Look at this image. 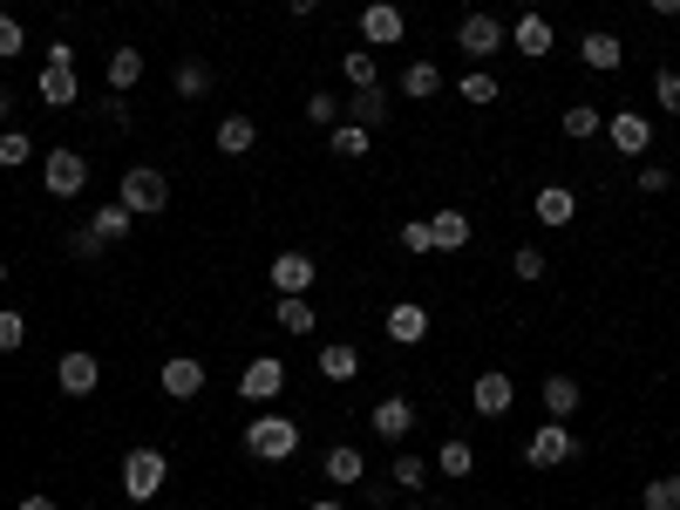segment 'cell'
<instances>
[{"instance_id":"cell-41","label":"cell","mask_w":680,"mask_h":510,"mask_svg":"<svg viewBox=\"0 0 680 510\" xmlns=\"http://www.w3.org/2000/svg\"><path fill=\"white\" fill-rule=\"evenodd\" d=\"M96 123H109V130H130V96H117V89H109V96L96 102Z\"/></svg>"},{"instance_id":"cell-51","label":"cell","mask_w":680,"mask_h":510,"mask_svg":"<svg viewBox=\"0 0 680 510\" xmlns=\"http://www.w3.org/2000/svg\"><path fill=\"white\" fill-rule=\"evenodd\" d=\"M647 8H653L660 21H680V0H647Z\"/></svg>"},{"instance_id":"cell-22","label":"cell","mask_w":680,"mask_h":510,"mask_svg":"<svg viewBox=\"0 0 680 510\" xmlns=\"http://www.w3.org/2000/svg\"><path fill=\"white\" fill-rule=\"evenodd\" d=\"M102 82L117 89V96H130V89L143 82V48H130V41H123V48H109V62H102Z\"/></svg>"},{"instance_id":"cell-48","label":"cell","mask_w":680,"mask_h":510,"mask_svg":"<svg viewBox=\"0 0 680 510\" xmlns=\"http://www.w3.org/2000/svg\"><path fill=\"white\" fill-rule=\"evenodd\" d=\"M361 503H368V510H394V490H388V483H368V477H361Z\"/></svg>"},{"instance_id":"cell-4","label":"cell","mask_w":680,"mask_h":510,"mask_svg":"<svg viewBox=\"0 0 680 510\" xmlns=\"http://www.w3.org/2000/svg\"><path fill=\"white\" fill-rule=\"evenodd\" d=\"M163 477H170V457H163V449L137 442L130 457H123V497H130V503H150V497L163 490Z\"/></svg>"},{"instance_id":"cell-27","label":"cell","mask_w":680,"mask_h":510,"mask_svg":"<svg viewBox=\"0 0 680 510\" xmlns=\"http://www.w3.org/2000/svg\"><path fill=\"white\" fill-rule=\"evenodd\" d=\"M558 130L572 137V143H592V137L606 130V117H599V102H564V117H558Z\"/></svg>"},{"instance_id":"cell-5","label":"cell","mask_w":680,"mask_h":510,"mask_svg":"<svg viewBox=\"0 0 680 510\" xmlns=\"http://www.w3.org/2000/svg\"><path fill=\"white\" fill-rule=\"evenodd\" d=\"M572 457H579L572 422H538V429H531V442H524V463H531V470H564Z\"/></svg>"},{"instance_id":"cell-44","label":"cell","mask_w":680,"mask_h":510,"mask_svg":"<svg viewBox=\"0 0 680 510\" xmlns=\"http://www.w3.org/2000/svg\"><path fill=\"white\" fill-rule=\"evenodd\" d=\"M21 48H28V28H21L14 14H0V62H14Z\"/></svg>"},{"instance_id":"cell-50","label":"cell","mask_w":680,"mask_h":510,"mask_svg":"<svg viewBox=\"0 0 680 510\" xmlns=\"http://www.w3.org/2000/svg\"><path fill=\"white\" fill-rule=\"evenodd\" d=\"M8 123H14V89L0 82V130H8Z\"/></svg>"},{"instance_id":"cell-33","label":"cell","mask_w":680,"mask_h":510,"mask_svg":"<svg viewBox=\"0 0 680 510\" xmlns=\"http://www.w3.org/2000/svg\"><path fill=\"white\" fill-rule=\"evenodd\" d=\"M340 76H348L354 89H381V69H374V48H348V54H340Z\"/></svg>"},{"instance_id":"cell-35","label":"cell","mask_w":680,"mask_h":510,"mask_svg":"<svg viewBox=\"0 0 680 510\" xmlns=\"http://www.w3.org/2000/svg\"><path fill=\"white\" fill-rule=\"evenodd\" d=\"M457 96H463V102H470V109H490V102H497V96H503V82H497V76H490V69H470V76H463V82H457Z\"/></svg>"},{"instance_id":"cell-19","label":"cell","mask_w":680,"mask_h":510,"mask_svg":"<svg viewBox=\"0 0 680 510\" xmlns=\"http://www.w3.org/2000/svg\"><path fill=\"white\" fill-rule=\"evenodd\" d=\"M510 48H518L524 62H544V54L558 48V34H551V21H544V14H518V28H510Z\"/></svg>"},{"instance_id":"cell-25","label":"cell","mask_w":680,"mask_h":510,"mask_svg":"<svg viewBox=\"0 0 680 510\" xmlns=\"http://www.w3.org/2000/svg\"><path fill=\"white\" fill-rule=\"evenodd\" d=\"M340 109H348V123H361V130H381L394 102H388V89H354V96L340 102Z\"/></svg>"},{"instance_id":"cell-43","label":"cell","mask_w":680,"mask_h":510,"mask_svg":"<svg viewBox=\"0 0 680 510\" xmlns=\"http://www.w3.org/2000/svg\"><path fill=\"white\" fill-rule=\"evenodd\" d=\"M653 102L667 109V117H680V69H660L653 76Z\"/></svg>"},{"instance_id":"cell-31","label":"cell","mask_w":680,"mask_h":510,"mask_svg":"<svg viewBox=\"0 0 680 510\" xmlns=\"http://www.w3.org/2000/svg\"><path fill=\"white\" fill-rule=\"evenodd\" d=\"M402 96H409V102L442 96V69H436V62H409V69H402Z\"/></svg>"},{"instance_id":"cell-11","label":"cell","mask_w":680,"mask_h":510,"mask_svg":"<svg viewBox=\"0 0 680 510\" xmlns=\"http://www.w3.org/2000/svg\"><path fill=\"white\" fill-rule=\"evenodd\" d=\"M34 102H48V109H76V102H82L76 62H41V76H34Z\"/></svg>"},{"instance_id":"cell-1","label":"cell","mask_w":680,"mask_h":510,"mask_svg":"<svg viewBox=\"0 0 680 510\" xmlns=\"http://www.w3.org/2000/svg\"><path fill=\"white\" fill-rule=\"evenodd\" d=\"M246 457H252V463H293V457H300V422L279 416V409L252 416V422H246Z\"/></svg>"},{"instance_id":"cell-45","label":"cell","mask_w":680,"mask_h":510,"mask_svg":"<svg viewBox=\"0 0 680 510\" xmlns=\"http://www.w3.org/2000/svg\"><path fill=\"white\" fill-rule=\"evenodd\" d=\"M510 272H518V279H544V252L538 246H518V252H510Z\"/></svg>"},{"instance_id":"cell-21","label":"cell","mask_w":680,"mask_h":510,"mask_svg":"<svg viewBox=\"0 0 680 510\" xmlns=\"http://www.w3.org/2000/svg\"><path fill=\"white\" fill-rule=\"evenodd\" d=\"M531 218H538V224H551V232H558V224H572V218H579V191L544 184V191L531 198Z\"/></svg>"},{"instance_id":"cell-12","label":"cell","mask_w":680,"mask_h":510,"mask_svg":"<svg viewBox=\"0 0 680 510\" xmlns=\"http://www.w3.org/2000/svg\"><path fill=\"white\" fill-rule=\"evenodd\" d=\"M402 34H409V21H402L394 0H368V8H361V41H368V48H394Z\"/></svg>"},{"instance_id":"cell-9","label":"cell","mask_w":680,"mask_h":510,"mask_svg":"<svg viewBox=\"0 0 680 510\" xmlns=\"http://www.w3.org/2000/svg\"><path fill=\"white\" fill-rule=\"evenodd\" d=\"M368 429L394 449V442H409V429H416V402L409 394H381V402L368 409Z\"/></svg>"},{"instance_id":"cell-3","label":"cell","mask_w":680,"mask_h":510,"mask_svg":"<svg viewBox=\"0 0 680 510\" xmlns=\"http://www.w3.org/2000/svg\"><path fill=\"white\" fill-rule=\"evenodd\" d=\"M117 204H130L137 218H157V211H170V178H163L157 163H137V170H123Z\"/></svg>"},{"instance_id":"cell-53","label":"cell","mask_w":680,"mask_h":510,"mask_svg":"<svg viewBox=\"0 0 680 510\" xmlns=\"http://www.w3.org/2000/svg\"><path fill=\"white\" fill-rule=\"evenodd\" d=\"M307 510H348V503H333V497H320V503H307Z\"/></svg>"},{"instance_id":"cell-42","label":"cell","mask_w":680,"mask_h":510,"mask_svg":"<svg viewBox=\"0 0 680 510\" xmlns=\"http://www.w3.org/2000/svg\"><path fill=\"white\" fill-rule=\"evenodd\" d=\"M307 123H320V130H333V123H340V96H327V89H313V96H307Z\"/></svg>"},{"instance_id":"cell-7","label":"cell","mask_w":680,"mask_h":510,"mask_svg":"<svg viewBox=\"0 0 680 510\" xmlns=\"http://www.w3.org/2000/svg\"><path fill=\"white\" fill-rule=\"evenodd\" d=\"M54 388H62L69 402H82V394H96V388H102V361H96L89 348H69L62 361H54Z\"/></svg>"},{"instance_id":"cell-57","label":"cell","mask_w":680,"mask_h":510,"mask_svg":"<svg viewBox=\"0 0 680 510\" xmlns=\"http://www.w3.org/2000/svg\"><path fill=\"white\" fill-rule=\"evenodd\" d=\"M259 510H266V503H259Z\"/></svg>"},{"instance_id":"cell-55","label":"cell","mask_w":680,"mask_h":510,"mask_svg":"<svg viewBox=\"0 0 680 510\" xmlns=\"http://www.w3.org/2000/svg\"><path fill=\"white\" fill-rule=\"evenodd\" d=\"M0 287H8V252H0Z\"/></svg>"},{"instance_id":"cell-37","label":"cell","mask_w":680,"mask_h":510,"mask_svg":"<svg viewBox=\"0 0 680 510\" xmlns=\"http://www.w3.org/2000/svg\"><path fill=\"white\" fill-rule=\"evenodd\" d=\"M640 510H680V477H647Z\"/></svg>"},{"instance_id":"cell-38","label":"cell","mask_w":680,"mask_h":510,"mask_svg":"<svg viewBox=\"0 0 680 510\" xmlns=\"http://www.w3.org/2000/svg\"><path fill=\"white\" fill-rule=\"evenodd\" d=\"M388 477H394V490H422V483H429V463H422V457H409V449H402Z\"/></svg>"},{"instance_id":"cell-24","label":"cell","mask_w":680,"mask_h":510,"mask_svg":"<svg viewBox=\"0 0 680 510\" xmlns=\"http://www.w3.org/2000/svg\"><path fill=\"white\" fill-rule=\"evenodd\" d=\"M579 62H586V69H599V76H612L619 62H627V41L606 34V28H599V34H579Z\"/></svg>"},{"instance_id":"cell-54","label":"cell","mask_w":680,"mask_h":510,"mask_svg":"<svg viewBox=\"0 0 680 510\" xmlns=\"http://www.w3.org/2000/svg\"><path fill=\"white\" fill-rule=\"evenodd\" d=\"M416 510H449V503H436V497H422V503H416Z\"/></svg>"},{"instance_id":"cell-56","label":"cell","mask_w":680,"mask_h":510,"mask_svg":"<svg viewBox=\"0 0 680 510\" xmlns=\"http://www.w3.org/2000/svg\"><path fill=\"white\" fill-rule=\"evenodd\" d=\"M518 8H524V14H538V0H518Z\"/></svg>"},{"instance_id":"cell-23","label":"cell","mask_w":680,"mask_h":510,"mask_svg":"<svg viewBox=\"0 0 680 510\" xmlns=\"http://www.w3.org/2000/svg\"><path fill=\"white\" fill-rule=\"evenodd\" d=\"M313 368H320L327 381H340V388H348V381H361V348H354V340H327Z\"/></svg>"},{"instance_id":"cell-26","label":"cell","mask_w":680,"mask_h":510,"mask_svg":"<svg viewBox=\"0 0 680 510\" xmlns=\"http://www.w3.org/2000/svg\"><path fill=\"white\" fill-rule=\"evenodd\" d=\"M130 224H137V211H130V204H96V211H89V232H96L102 246L130 239Z\"/></svg>"},{"instance_id":"cell-46","label":"cell","mask_w":680,"mask_h":510,"mask_svg":"<svg viewBox=\"0 0 680 510\" xmlns=\"http://www.w3.org/2000/svg\"><path fill=\"white\" fill-rule=\"evenodd\" d=\"M69 252H76V259H102L109 246H102V239L89 232V224H76V232H69Z\"/></svg>"},{"instance_id":"cell-40","label":"cell","mask_w":680,"mask_h":510,"mask_svg":"<svg viewBox=\"0 0 680 510\" xmlns=\"http://www.w3.org/2000/svg\"><path fill=\"white\" fill-rule=\"evenodd\" d=\"M402 252H409V259H429V252H436L429 218H409V224H402Z\"/></svg>"},{"instance_id":"cell-34","label":"cell","mask_w":680,"mask_h":510,"mask_svg":"<svg viewBox=\"0 0 680 510\" xmlns=\"http://www.w3.org/2000/svg\"><path fill=\"white\" fill-rule=\"evenodd\" d=\"M327 150H333V157H368V150H374V130H361V123H348V117H340Z\"/></svg>"},{"instance_id":"cell-16","label":"cell","mask_w":680,"mask_h":510,"mask_svg":"<svg viewBox=\"0 0 680 510\" xmlns=\"http://www.w3.org/2000/svg\"><path fill=\"white\" fill-rule=\"evenodd\" d=\"M606 137H612L619 157H647V150H653V123L640 117V109H619V117L606 123Z\"/></svg>"},{"instance_id":"cell-28","label":"cell","mask_w":680,"mask_h":510,"mask_svg":"<svg viewBox=\"0 0 680 510\" xmlns=\"http://www.w3.org/2000/svg\"><path fill=\"white\" fill-rule=\"evenodd\" d=\"M211 143H218L224 157H246V150L259 143V123H252V117H224V123L211 130Z\"/></svg>"},{"instance_id":"cell-10","label":"cell","mask_w":680,"mask_h":510,"mask_svg":"<svg viewBox=\"0 0 680 510\" xmlns=\"http://www.w3.org/2000/svg\"><path fill=\"white\" fill-rule=\"evenodd\" d=\"M503 41H510V34H503V21H497V14H470V21L457 28V48L470 54L477 69L490 62V54H503Z\"/></svg>"},{"instance_id":"cell-29","label":"cell","mask_w":680,"mask_h":510,"mask_svg":"<svg viewBox=\"0 0 680 510\" xmlns=\"http://www.w3.org/2000/svg\"><path fill=\"white\" fill-rule=\"evenodd\" d=\"M272 320L287 327V333H313V327H320V313H313V300H307V293H279Z\"/></svg>"},{"instance_id":"cell-36","label":"cell","mask_w":680,"mask_h":510,"mask_svg":"<svg viewBox=\"0 0 680 510\" xmlns=\"http://www.w3.org/2000/svg\"><path fill=\"white\" fill-rule=\"evenodd\" d=\"M170 82H178V96H184V102H198V96H211V69L198 62V54H191V62H178V76H170Z\"/></svg>"},{"instance_id":"cell-13","label":"cell","mask_w":680,"mask_h":510,"mask_svg":"<svg viewBox=\"0 0 680 510\" xmlns=\"http://www.w3.org/2000/svg\"><path fill=\"white\" fill-rule=\"evenodd\" d=\"M279 388H287V361H279V354H252L246 374H239V394H246V402H272Z\"/></svg>"},{"instance_id":"cell-30","label":"cell","mask_w":680,"mask_h":510,"mask_svg":"<svg viewBox=\"0 0 680 510\" xmlns=\"http://www.w3.org/2000/svg\"><path fill=\"white\" fill-rule=\"evenodd\" d=\"M436 470H442V477H477V449H470L463 436H449V442L436 449Z\"/></svg>"},{"instance_id":"cell-47","label":"cell","mask_w":680,"mask_h":510,"mask_svg":"<svg viewBox=\"0 0 680 510\" xmlns=\"http://www.w3.org/2000/svg\"><path fill=\"white\" fill-rule=\"evenodd\" d=\"M667 184H673V170H667V163H640V191H647V198L667 191Z\"/></svg>"},{"instance_id":"cell-52","label":"cell","mask_w":680,"mask_h":510,"mask_svg":"<svg viewBox=\"0 0 680 510\" xmlns=\"http://www.w3.org/2000/svg\"><path fill=\"white\" fill-rule=\"evenodd\" d=\"M287 14H300V21H307V14H320V0H287Z\"/></svg>"},{"instance_id":"cell-8","label":"cell","mask_w":680,"mask_h":510,"mask_svg":"<svg viewBox=\"0 0 680 510\" xmlns=\"http://www.w3.org/2000/svg\"><path fill=\"white\" fill-rule=\"evenodd\" d=\"M204 381H211V374H204V361H198V354H170V361L157 368V388L170 394V402H198Z\"/></svg>"},{"instance_id":"cell-39","label":"cell","mask_w":680,"mask_h":510,"mask_svg":"<svg viewBox=\"0 0 680 510\" xmlns=\"http://www.w3.org/2000/svg\"><path fill=\"white\" fill-rule=\"evenodd\" d=\"M21 348H28V313L8 307V313H0V354H21Z\"/></svg>"},{"instance_id":"cell-15","label":"cell","mask_w":680,"mask_h":510,"mask_svg":"<svg viewBox=\"0 0 680 510\" xmlns=\"http://www.w3.org/2000/svg\"><path fill=\"white\" fill-rule=\"evenodd\" d=\"M381 327H388V340H394V348H422V340H429V307H416V300H394Z\"/></svg>"},{"instance_id":"cell-14","label":"cell","mask_w":680,"mask_h":510,"mask_svg":"<svg viewBox=\"0 0 680 510\" xmlns=\"http://www.w3.org/2000/svg\"><path fill=\"white\" fill-rule=\"evenodd\" d=\"M266 279H272V293H313V279H320V266H313L307 252H279V259L266 266Z\"/></svg>"},{"instance_id":"cell-49","label":"cell","mask_w":680,"mask_h":510,"mask_svg":"<svg viewBox=\"0 0 680 510\" xmlns=\"http://www.w3.org/2000/svg\"><path fill=\"white\" fill-rule=\"evenodd\" d=\"M14 510H54V497H48V490H28V497H21Z\"/></svg>"},{"instance_id":"cell-32","label":"cell","mask_w":680,"mask_h":510,"mask_svg":"<svg viewBox=\"0 0 680 510\" xmlns=\"http://www.w3.org/2000/svg\"><path fill=\"white\" fill-rule=\"evenodd\" d=\"M34 137L21 130V123H8V130H0V170H21V163H34Z\"/></svg>"},{"instance_id":"cell-6","label":"cell","mask_w":680,"mask_h":510,"mask_svg":"<svg viewBox=\"0 0 680 510\" xmlns=\"http://www.w3.org/2000/svg\"><path fill=\"white\" fill-rule=\"evenodd\" d=\"M470 409H477L483 422H497V416H510V409H518V381H510L503 368H483V374L470 381Z\"/></svg>"},{"instance_id":"cell-20","label":"cell","mask_w":680,"mask_h":510,"mask_svg":"<svg viewBox=\"0 0 680 510\" xmlns=\"http://www.w3.org/2000/svg\"><path fill=\"white\" fill-rule=\"evenodd\" d=\"M429 232H436V252H463V246L477 239V224H470V211H457V204H442V211L429 218Z\"/></svg>"},{"instance_id":"cell-18","label":"cell","mask_w":680,"mask_h":510,"mask_svg":"<svg viewBox=\"0 0 680 510\" xmlns=\"http://www.w3.org/2000/svg\"><path fill=\"white\" fill-rule=\"evenodd\" d=\"M320 477H327V483H340V490H354V483L368 477V457H361L354 442H333L327 457H320Z\"/></svg>"},{"instance_id":"cell-2","label":"cell","mask_w":680,"mask_h":510,"mask_svg":"<svg viewBox=\"0 0 680 510\" xmlns=\"http://www.w3.org/2000/svg\"><path fill=\"white\" fill-rule=\"evenodd\" d=\"M41 191H48V198H82V191H89V157L69 150V143L41 150Z\"/></svg>"},{"instance_id":"cell-17","label":"cell","mask_w":680,"mask_h":510,"mask_svg":"<svg viewBox=\"0 0 680 510\" xmlns=\"http://www.w3.org/2000/svg\"><path fill=\"white\" fill-rule=\"evenodd\" d=\"M538 394H544V416H551V422H572V416H579V402H586L579 374H544V388H538Z\"/></svg>"}]
</instances>
